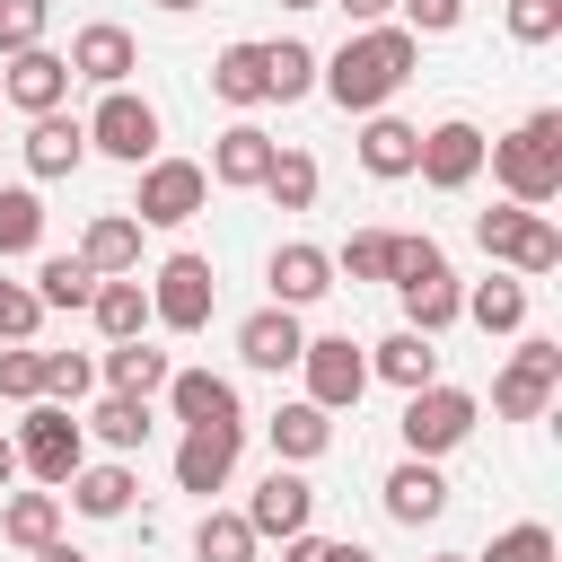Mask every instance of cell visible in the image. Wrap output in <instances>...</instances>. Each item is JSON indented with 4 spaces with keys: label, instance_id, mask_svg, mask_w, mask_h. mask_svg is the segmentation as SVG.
I'll return each instance as SVG.
<instances>
[{
    "label": "cell",
    "instance_id": "18",
    "mask_svg": "<svg viewBox=\"0 0 562 562\" xmlns=\"http://www.w3.org/2000/svg\"><path fill=\"white\" fill-rule=\"evenodd\" d=\"M378 492H386V518H395V527H430V518L448 509V483H439V465H430V457H404Z\"/></svg>",
    "mask_w": 562,
    "mask_h": 562
},
{
    "label": "cell",
    "instance_id": "28",
    "mask_svg": "<svg viewBox=\"0 0 562 562\" xmlns=\"http://www.w3.org/2000/svg\"><path fill=\"white\" fill-rule=\"evenodd\" d=\"M132 465H79L70 474V509H88V518H123L132 509Z\"/></svg>",
    "mask_w": 562,
    "mask_h": 562
},
{
    "label": "cell",
    "instance_id": "20",
    "mask_svg": "<svg viewBox=\"0 0 562 562\" xmlns=\"http://www.w3.org/2000/svg\"><path fill=\"white\" fill-rule=\"evenodd\" d=\"M167 404H176L184 430H193V422H246V413H237V386H228L220 369H167Z\"/></svg>",
    "mask_w": 562,
    "mask_h": 562
},
{
    "label": "cell",
    "instance_id": "33",
    "mask_svg": "<svg viewBox=\"0 0 562 562\" xmlns=\"http://www.w3.org/2000/svg\"><path fill=\"white\" fill-rule=\"evenodd\" d=\"M79 430H97V439H105L114 457H132V448L149 439V395H105V404H97V413H88Z\"/></svg>",
    "mask_w": 562,
    "mask_h": 562
},
{
    "label": "cell",
    "instance_id": "53",
    "mask_svg": "<svg viewBox=\"0 0 562 562\" xmlns=\"http://www.w3.org/2000/svg\"><path fill=\"white\" fill-rule=\"evenodd\" d=\"M281 9H325V0H281Z\"/></svg>",
    "mask_w": 562,
    "mask_h": 562
},
{
    "label": "cell",
    "instance_id": "38",
    "mask_svg": "<svg viewBox=\"0 0 562 562\" xmlns=\"http://www.w3.org/2000/svg\"><path fill=\"white\" fill-rule=\"evenodd\" d=\"M263 193H272L281 211H307V202H316V158H307V149H272Z\"/></svg>",
    "mask_w": 562,
    "mask_h": 562
},
{
    "label": "cell",
    "instance_id": "5",
    "mask_svg": "<svg viewBox=\"0 0 562 562\" xmlns=\"http://www.w3.org/2000/svg\"><path fill=\"white\" fill-rule=\"evenodd\" d=\"M211 299H220L211 255H167L158 281H149V325H167V334H202V325H211Z\"/></svg>",
    "mask_w": 562,
    "mask_h": 562
},
{
    "label": "cell",
    "instance_id": "37",
    "mask_svg": "<svg viewBox=\"0 0 562 562\" xmlns=\"http://www.w3.org/2000/svg\"><path fill=\"white\" fill-rule=\"evenodd\" d=\"M35 299H44V307H88V299H97V272H88L79 255H44V263H35Z\"/></svg>",
    "mask_w": 562,
    "mask_h": 562
},
{
    "label": "cell",
    "instance_id": "36",
    "mask_svg": "<svg viewBox=\"0 0 562 562\" xmlns=\"http://www.w3.org/2000/svg\"><path fill=\"white\" fill-rule=\"evenodd\" d=\"M307 88H316V53H307V44H290V35H281V44H263V97H281V105H290V97H307Z\"/></svg>",
    "mask_w": 562,
    "mask_h": 562
},
{
    "label": "cell",
    "instance_id": "25",
    "mask_svg": "<svg viewBox=\"0 0 562 562\" xmlns=\"http://www.w3.org/2000/svg\"><path fill=\"white\" fill-rule=\"evenodd\" d=\"M369 378H386V386H404V395H413V386H430V378H439L430 334H413V325H404V334H386V342L369 351Z\"/></svg>",
    "mask_w": 562,
    "mask_h": 562
},
{
    "label": "cell",
    "instance_id": "19",
    "mask_svg": "<svg viewBox=\"0 0 562 562\" xmlns=\"http://www.w3.org/2000/svg\"><path fill=\"white\" fill-rule=\"evenodd\" d=\"M325 290H334V255H325V246H307V237L272 246V299H281V307H307V299H325Z\"/></svg>",
    "mask_w": 562,
    "mask_h": 562
},
{
    "label": "cell",
    "instance_id": "3",
    "mask_svg": "<svg viewBox=\"0 0 562 562\" xmlns=\"http://www.w3.org/2000/svg\"><path fill=\"white\" fill-rule=\"evenodd\" d=\"M9 439H18V465H26L35 483H70V474L88 465V430H79V413L53 404V395H35L26 422H18Z\"/></svg>",
    "mask_w": 562,
    "mask_h": 562
},
{
    "label": "cell",
    "instance_id": "22",
    "mask_svg": "<svg viewBox=\"0 0 562 562\" xmlns=\"http://www.w3.org/2000/svg\"><path fill=\"white\" fill-rule=\"evenodd\" d=\"M79 263H88L97 281H114V272H140V220H132V211H105V220H88V237H79Z\"/></svg>",
    "mask_w": 562,
    "mask_h": 562
},
{
    "label": "cell",
    "instance_id": "48",
    "mask_svg": "<svg viewBox=\"0 0 562 562\" xmlns=\"http://www.w3.org/2000/svg\"><path fill=\"white\" fill-rule=\"evenodd\" d=\"M334 9H342L351 26H386V9H395V0H334Z\"/></svg>",
    "mask_w": 562,
    "mask_h": 562
},
{
    "label": "cell",
    "instance_id": "49",
    "mask_svg": "<svg viewBox=\"0 0 562 562\" xmlns=\"http://www.w3.org/2000/svg\"><path fill=\"white\" fill-rule=\"evenodd\" d=\"M9 483H18V439L0 430V492H9Z\"/></svg>",
    "mask_w": 562,
    "mask_h": 562
},
{
    "label": "cell",
    "instance_id": "6",
    "mask_svg": "<svg viewBox=\"0 0 562 562\" xmlns=\"http://www.w3.org/2000/svg\"><path fill=\"white\" fill-rule=\"evenodd\" d=\"M299 369H307V404H316V413H351V404L369 395V351H360L351 334L299 342Z\"/></svg>",
    "mask_w": 562,
    "mask_h": 562
},
{
    "label": "cell",
    "instance_id": "7",
    "mask_svg": "<svg viewBox=\"0 0 562 562\" xmlns=\"http://www.w3.org/2000/svg\"><path fill=\"white\" fill-rule=\"evenodd\" d=\"M553 386H562V342H518L509 351V369L492 378V413L501 422H544V404H553Z\"/></svg>",
    "mask_w": 562,
    "mask_h": 562
},
{
    "label": "cell",
    "instance_id": "24",
    "mask_svg": "<svg viewBox=\"0 0 562 562\" xmlns=\"http://www.w3.org/2000/svg\"><path fill=\"white\" fill-rule=\"evenodd\" d=\"M88 316H97V334H105V342H132V334H149V290H140L132 272H114V281H97Z\"/></svg>",
    "mask_w": 562,
    "mask_h": 562
},
{
    "label": "cell",
    "instance_id": "16",
    "mask_svg": "<svg viewBox=\"0 0 562 562\" xmlns=\"http://www.w3.org/2000/svg\"><path fill=\"white\" fill-rule=\"evenodd\" d=\"M79 158H88V123H70L61 105H53V114H26V176H35V184L70 176Z\"/></svg>",
    "mask_w": 562,
    "mask_h": 562
},
{
    "label": "cell",
    "instance_id": "4",
    "mask_svg": "<svg viewBox=\"0 0 562 562\" xmlns=\"http://www.w3.org/2000/svg\"><path fill=\"white\" fill-rule=\"evenodd\" d=\"M474 246L501 255V263H518V272H562V228H553L544 211H527V202L474 211Z\"/></svg>",
    "mask_w": 562,
    "mask_h": 562
},
{
    "label": "cell",
    "instance_id": "21",
    "mask_svg": "<svg viewBox=\"0 0 562 562\" xmlns=\"http://www.w3.org/2000/svg\"><path fill=\"white\" fill-rule=\"evenodd\" d=\"M272 149H281V140H272L263 123H228L202 176H211V184H263V167H272Z\"/></svg>",
    "mask_w": 562,
    "mask_h": 562
},
{
    "label": "cell",
    "instance_id": "15",
    "mask_svg": "<svg viewBox=\"0 0 562 562\" xmlns=\"http://www.w3.org/2000/svg\"><path fill=\"white\" fill-rule=\"evenodd\" d=\"M61 61H70V79H97V88H123V79L140 70V44H132L123 26H105V18H97V26H79V35H70V53H61Z\"/></svg>",
    "mask_w": 562,
    "mask_h": 562
},
{
    "label": "cell",
    "instance_id": "11",
    "mask_svg": "<svg viewBox=\"0 0 562 562\" xmlns=\"http://www.w3.org/2000/svg\"><path fill=\"white\" fill-rule=\"evenodd\" d=\"M413 176H422L430 193H465V184L483 176V132H474L465 114L430 123V132H422V149H413Z\"/></svg>",
    "mask_w": 562,
    "mask_h": 562
},
{
    "label": "cell",
    "instance_id": "32",
    "mask_svg": "<svg viewBox=\"0 0 562 562\" xmlns=\"http://www.w3.org/2000/svg\"><path fill=\"white\" fill-rule=\"evenodd\" d=\"M105 386H114V395H158V386H167V351H149L140 334L114 342V351H105Z\"/></svg>",
    "mask_w": 562,
    "mask_h": 562
},
{
    "label": "cell",
    "instance_id": "54",
    "mask_svg": "<svg viewBox=\"0 0 562 562\" xmlns=\"http://www.w3.org/2000/svg\"><path fill=\"white\" fill-rule=\"evenodd\" d=\"M448 562H474V553H448Z\"/></svg>",
    "mask_w": 562,
    "mask_h": 562
},
{
    "label": "cell",
    "instance_id": "51",
    "mask_svg": "<svg viewBox=\"0 0 562 562\" xmlns=\"http://www.w3.org/2000/svg\"><path fill=\"white\" fill-rule=\"evenodd\" d=\"M35 562H88V553H70V544L53 536V544H35Z\"/></svg>",
    "mask_w": 562,
    "mask_h": 562
},
{
    "label": "cell",
    "instance_id": "10",
    "mask_svg": "<svg viewBox=\"0 0 562 562\" xmlns=\"http://www.w3.org/2000/svg\"><path fill=\"white\" fill-rule=\"evenodd\" d=\"M88 149H105L123 167H149L158 158V105L132 97V88H105V105L88 114Z\"/></svg>",
    "mask_w": 562,
    "mask_h": 562
},
{
    "label": "cell",
    "instance_id": "39",
    "mask_svg": "<svg viewBox=\"0 0 562 562\" xmlns=\"http://www.w3.org/2000/svg\"><path fill=\"white\" fill-rule=\"evenodd\" d=\"M474 562H553V527H544V518H518V527H501Z\"/></svg>",
    "mask_w": 562,
    "mask_h": 562
},
{
    "label": "cell",
    "instance_id": "14",
    "mask_svg": "<svg viewBox=\"0 0 562 562\" xmlns=\"http://www.w3.org/2000/svg\"><path fill=\"white\" fill-rule=\"evenodd\" d=\"M307 518H316V483L290 474V465H272V474L255 483V501H246V527H255V536H299Z\"/></svg>",
    "mask_w": 562,
    "mask_h": 562
},
{
    "label": "cell",
    "instance_id": "43",
    "mask_svg": "<svg viewBox=\"0 0 562 562\" xmlns=\"http://www.w3.org/2000/svg\"><path fill=\"white\" fill-rule=\"evenodd\" d=\"M97 386V360H79V351H44V395L53 404H79Z\"/></svg>",
    "mask_w": 562,
    "mask_h": 562
},
{
    "label": "cell",
    "instance_id": "9",
    "mask_svg": "<svg viewBox=\"0 0 562 562\" xmlns=\"http://www.w3.org/2000/svg\"><path fill=\"white\" fill-rule=\"evenodd\" d=\"M395 430H404V448H413V457H448V448L474 430V395L430 378V386H413V395H404V422H395Z\"/></svg>",
    "mask_w": 562,
    "mask_h": 562
},
{
    "label": "cell",
    "instance_id": "52",
    "mask_svg": "<svg viewBox=\"0 0 562 562\" xmlns=\"http://www.w3.org/2000/svg\"><path fill=\"white\" fill-rule=\"evenodd\" d=\"M158 9H176V18H184V9H202V0H158Z\"/></svg>",
    "mask_w": 562,
    "mask_h": 562
},
{
    "label": "cell",
    "instance_id": "34",
    "mask_svg": "<svg viewBox=\"0 0 562 562\" xmlns=\"http://www.w3.org/2000/svg\"><path fill=\"white\" fill-rule=\"evenodd\" d=\"M465 316H474L483 334H518V325H527V281H474V290H465Z\"/></svg>",
    "mask_w": 562,
    "mask_h": 562
},
{
    "label": "cell",
    "instance_id": "42",
    "mask_svg": "<svg viewBox=\"0 0 562 562\" xmlns=\"http://www.w3.org/2000/svg\"><path fill=\"white\" fill-rule=\"evenodd\" d=\"M430 272H448V255H439L430 237H395V246H386V281H395V290H404V281H430Z\"/></svg>",
    "mask_w": 562,
    "mask_h": 562
},
{
    "label": "cell",
    "instance_id": "26",
    "mask_svg": "<svg viewBox=\"0 0 562 562\" xmlns=\"http://www.w3.org/2000/svg\"><path fill=\"white\" fill-rule=\"evenodd\" d=\"M263 430H272V457H290V465H307V457H325V448H334V413H316L307 395H299V404H281Z\"/></svg>",
    "mask_w": 562,
    "mask_h": 562
},
{
    "label": "cell",
    "instance_id": "29",
    "mask_svg": "<svg viewBox=\"0 0 562 562\" xmlns=\"http://www.w3.org/2000/svg\"><path fill=\"white\" fill-rule=\"evenodd\" d=\"M0 536L26 544V553L53 544V536H61V501H53V492H9V501H0Z\"/></svg>",
    "mask_w": 562,
    "mask_h": 562
},
{
    "label": "cell",
    "instance_id": "40",
    "mask_svg": "<svg viewBox=\"0 0 562 562\" xmlns=\"http://www.w3.org/2000/svg\"><path fill=\"white\" fill-rule=\"evenodd\" d=\"M386 228H351L342 237V255H334V272H351V281H386Z\"/></svg>",
    "mask_w": 562,
    "mask_h": 562
},
{
    "label": "cell",
    "instance_id": "50",
    "mask_svg": "<svg viewBox=\"0 0 562 562\" xmlns=\"http://www.w3.org/2000/svg\"><path fill=\"white\" fill-rule=\"evenodd\" d=\"M325 562H378L369 544H325Z\"/></svg>",
    "mask_w": 562,
    "mask_h": 562
},
{
    "label": "cell",
    "instance_id": "35",
    "mask_svg": "<svg viewBox=\"0 0 562 562\" xmlns=\"http://www.w3.org/2000/svg\"><path fill=\"white\" fill-rule=\"evenodd\" d=\"M44 246V202L35 184H0V255H35Z\"/></svg>",
    "mask_w": 562,
    "mask_h": 562
},
{
    "label": "cell",
    "instance_id": "1",
    "mask_svg": "<svg viewBox=\"0 0 562 562\" xmlns=\"http://www.w3.org/2000/svg\"><path fill=\"white\" fill-rule=\"evenodd\" d=\"M413 61H422V35H413V26H360L334 61H316V88H325L342 114H378V105L413 79Z\"/></svg>",
    "mask_w": 562,
    "mask_h": 562
},
{
    "label": "cell",
    "instance_id": "27",
    "mask_svg": "<svg viewBox=\"0 0 562 562\" xmlns=\"http://www.w3.org/2000/svg\"><path fill=\"white\" fill-rule=\"evenodd\" d=\"M457 316H465V290H457V272L404 281V325H413V334H430V342H439V334H448Z\"/></svg>",
    "mask_w": 562,
    "mask_h": 562
},
{
    "label": "cell",
    "instance_id": "30",
    "mask_svg": "<svg viewBox=\"0 0 562 562\" xmlns=\"http://www.w3.org/2000/svg\"><path fill=\"white\" fill-rule=\"evenodd\" d=\"M255 527H246V509H202V527H193V562H255Z\"/></svg>",
    "mask_w": 562,
    "mask_h": 562
},
{
    "label": "cell",
    "instance_id": "12",
    "mask_svg": "<svg viewBox=\"0 0 562 562\" xmlns=\"http://www.w3.org/2000/svg\"><path fill=\"white\" fill-rule=\"evenodd\" d=\"M237 448H246V422H193L184 448H176V483L211 501V492L237 474Z\"/></svg>",
    "mask_w": 562,
    "mask_h": 562
},
{
    "label": "cell",
    "instance_id": "44",
    "mask_svg": "<svg viewBox=\"0 0 562 562\" xmlns=\"http://www.w3.org/2000/svg\"><path fill=\"white\" fill-rule=\"evenodd\" d=\"M0 395H9V404H35V395H44V351L9 342V351H0Z\"/></svg>",
    "mask_w": 562,
    "mask_h": 562
},
{
    "label": "cell",
    "instance_id": "13",
    "mask_svg": "<svg viewBox=\"0 0 562 562\" xmlns=\"http://www.w3.org/2000/svg\"><path fill=\"white\" fill-rule=\"evenodd\" d=\"M61 97H70V61H61V53H44V44L9 53V70H0V105H18V114H53Z\"/></svg>",
    "mask_w": 562,
    "mask_h": 562
},
{
    "label": "cell",
    "instance_id": "45",
    "mask_svg": "<svg viewBox=\"0 0 562 562\" xmlns=\"http://www.w3.org/2000/svg\"><path fill=\"white\" fill-rule=\"evenodd\" d=\"M35 325H44V299L26 281H0V342H26Z\"/></svg>",
    "mask_w": 562,
    "mask_h": 562
},
{
    "label": "cell",
    "instance_id": "23",
    "mask_svg": "<svg viewBox=\"0 0 562 562\" xmlns=\"http://www.w3.org/2000/svg\"><path fill=\"white\" fill-rule=\"evenodd\" d=\"M413 149H422V132L413 123H395L386 105L369 114V132H360V167L378 176V184H395V176H413Z\"/></svg>",
    "mask_w": 562,
    "mask_h": 562
},
{
    "label": "cell",
    "instance_id": "31",
    "mask_svg": "<svg viewBox=\"0 0 562 562\" xmlns=\"http://www.w3.org/2000/svg\"><path fill=\"white\" fill-rule=\"evenodd\" d=\"M211 97H228V105H272V97H263V44H228V53L211 61Z\"/></svg>",
    "mask_w": 562,
    "mask_h": 562
},
{
    "label": "cell",
    "instance_id": "46",
    "mask_svg": "<svg viewBox=\"0 0 562 562\" xmlns=\"http://www.w3.org/2000/svg\"><path fill=\"white\" fill-rule=\"evenodd\" d=\"M509 35L518 44H553L562 35V0H509Z\"/></svg>",
    "mask_w": 562,
    "mask_h": 562
},
{
    "label": "cell",
    "instance_id": "8",
    "mask_svg": "<svg viewBox=\"0 0 562 562\" xmlns=\"http://www.w3.org/2000/svg\"><path fill=\"white\" fill-rule=\"evenodd\" d=\"M202 202H211V176L193 158H149L140 167V193H132V220L140 228H184Z\"/></svg>",
    "mask_w": 562,
    "mask_h": 562
},
{
    "label": "cell",
    "instance_id": "17",
    "mask_svg": "<svg viewBox=\"0 0 562 562\" xmlns=\"http://www.w3.org/2000/svg\"><path fill=\"white\" fill-rule=\"evenodd\" d=\"M299 342H307V334H299V307H281V299L237 325V360H246V369H299Z\"/></svg>",
    "mask_w": 562,
    "mask_h": 562
},
{
    "label": "cell",
    "instance_id": "2",
    "mask_svg": "<svg viewBox=\"0 0 562 562\" xmlns=\"http://www.w3.org/2000/svg\"><path fill=\"white\" fill-rule=\"evenodd\" d=\"M483 158H492L509 202H527V211L562 202V105H536L509 140H483Z\"/></svg>",
    "mask_w": 562,
    "mask_h": 562
},
{
    "label": "cell",
    "instance_id": "47",
    "mask_svg": "<svg viewBox=\"0 0 562 562\" xmlns=\"http://www.w3.org/2000/svg\"><path fill=\"white\" fill-rule=\"evenodd\" d=\"M395 9H404V26H413V35H448V26L465 18V0H395Z\"/></svg>",
    "mask_w": 562,
    "mask_h": 562
},
{
    "label": "cell",
    "instance_id": "41",
    "mask_svg": "<svg viewBox=\"0 0 562 562\" xmlns=\"http://www.w3.org/2000/svg\"><path fill=\"white\" fill-rule=\"evenodd\" d=\"M44 18H53V0H0V61L44 44Z\"/></svg>",
    "mask_w": 562,
    "mask_h": 562
}]
</instances>
